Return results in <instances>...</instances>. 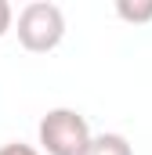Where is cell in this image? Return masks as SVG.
<instances>
[{
    "instance_id": "1",
    "label": "cell",
    "mask_w": 152,
    "mask_h": 155,
    "mask_svg": "<svg viewBox=\"0 0 152 155\" xmlns=\"http://www.w3.org/2000/svg\"><path fill=\"white\" fill-rule=\"evenodd\" d=\"M65 36V15L51 0H33L18 11V43L33 54L54 51Z\"/></svg>"
},
{
    "instance_id": "4",
    "label": "cell",
    "mask_w": 152,
    "mask_h": 155,
    "mask_svg": "<svg viewBox=\"0 0 152 155\" xmlns=\"http://www.w3.org/2000/svg\"><path fill=\"white\" fill-rule=\"evenodd\" d=\"M116 15H119L123 22H134V25H141V22H152V0H145V4L119 0V4H116Z\"/></svg>"
},
{
    "instance_id": "6",
    "label": "cell",
    "mask_w": 152,
    "mask_h": 155,
    "mask_svg": "<svg viewBox=\"0 0 152 155\" xmlns=\"http://www.w3.org/2000/svg\"><path fill=\"white\" fill-rule=\"evenodd\" d=\"M11 18H15V11H11V4L7 0H0V36L11 29Z\"/></svg>"
},
{
    "instance_id": "2",
    "label": "cell",
    "mask_w": 152,
    "mask_h": 155,
    "mask_svg": "<svg viewBox=\"0 0 152 155\" xmlns=\"http://www.w3.org/2000/svg\"><path fill=\"white\" fill-rule=\"evenodd\" d=\"M40 148L47 155H83V148L91 144V126L76 108H51L36 126Z\"/></svg>"
},
{
    "instance_id": "5",
    "label": "cell",
    "mask_w": 152,
    "mask_h": 155,
    "mask_svg": "<svg viewBox=\"0 0 152 155\" xmlns=\"http://www.w3.org/2000/svg\"><path fill=\"white\" fill-rule=\"evenodd\" d=\"M0 155H40L33 144H22V141H11V144H4L0 148Z\"/></svg>"
},
{
    "instance_id": "3",
    "label": "cell",
    "mask_w": 152,
    "mask_h": 155,
    "mask_svg": "<svg viewBox=\"0 0 152 155\" xmlns=\"http://www.w3.org/2000/svg\"><path fill=\"white\" fill-rule=\"evenodd\" d=\"M83 155H134V148L123 134H98V137H91Z\"/></svg>"
}]
</instances>
